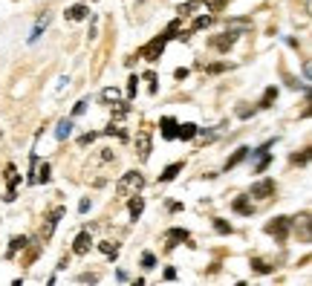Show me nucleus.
Returning <instances> with one entry per match:
<instances>
[{"label": "nucleus", "mask_w": 312, "mask_h": 286, "mask_svg": "<svg viewBox=\"0 0 312 286\" xmlns=\"http://www.w3.org/2000/svg\"><path fill=\"white\" fill-rule=\"evenodd\" d=\"M145 188V179H142V174H136V171H127L125 176L116 182V194L119 197H130V194H139V191Z\"/></svg>", "instance_id": "nucleus-1"}, {"label": "nucleus", "mask_w": 312, "mask_h": 286, "mask_svg": "<svg viewBox=\"0 0 312 286\" xmlns=\"http://www.w3.org/2000/svg\"><path fill=\"white\" fill-rule=\"evenodd\" d=\"M165 44H168V35L154 38L151 44H145V46L139 49V58H145V61H159V55L165 52Z\"/></svg>", "instance_id": "nucleus-2"}, {"label": "nucleus", "mask_w": 312, "mask_h": 286, "mask_svg": "<svg viewBox=\"0 0 312 286\" xmlns=\"http://www.w3.org/2000/svg\"><path fill=\"white\" fill-rule=\"evenodd\" d=\"M289 228H292V220H289V217H278L275 222H269V225H266V231H269V234H275L278 240H286Z\"/></svg>", "instance_id": "nucleus-3"}, {"label": "nucleus", "mask_w": 312, "mask_h": 286, "mask_svg": "<svg viewBox=\"0 0 312 286\" xmlns=\"http://www.w3.org/2000/svg\"><path fill=\"white\" fill-rule=\"evenodd\" d=\"M61 217H64V208H55V211L44 220V225H41V240H49V237H52V231H55V225H58Z\"/></svg>", "instance_id": "nucleus-4"}, {"label": "nucleus", "mask_w": 312, "mask_h": 286, "mask_svg": "<svg viewBox=\"0 0 312 286\" xmlns=\"http://www.w3.org/2000/svg\"><path fill=\"white\" fill-rule=\"evenodd\" d=\"M136 151H139V159L151 156V130H139V136H136Z\"/></svg>", "instance_id": "nucleus-5"}, {"label": "nucleus", "mask_w": 312, "mask_h": 286, "mask_svg": "<svg viewBox=\"0 0 312 286\" xmlns=\"http://www.w3.org/2000/svg\"><path fill=\"white\" fill-rule=\"evenodd\" d=\"M275 194V182L272 179H260L251 185V197H272Z\"/></svg>", "instance_id": "nucleus-6"}, {"label": "nucleus", "mask_w": 312, "mask_h": 286, "mask_svg": "<svg viewBox=\"0 0 312 286\" xmlns=\"http://www.w3.org/2000/svg\"><path fill=\"white\" fill-rule=\"evenodd\" d=\"M90 243H93L90 231H81V234L75 237V243H72V252H75V254H87V252H90Z\"/></svg>", "instance_id": "nucleus-7"}, {"label": "nucleus", "mask_w": 312, "mask_h": 286, "mask_svg": "<svg viewBox=\"0 0 312 286\" xmlns=\"http://www.w3.org/2000/svg\"><path fill=\"white\" fill-rule=\"evenodd\" d=\"M87 15H90V9H87L84 3H75V6L67 9V21H84Z\"/></svg>", "instance_id": "nucleus-8"}, {"label": "nucleus", "mask_w": 312, "mask_h": 286, "mask_svg": "<svg viewBox=\"0 0 312 286\" xmlns=\"http://www.w3.org/2000/svg\"><path fill=\"white\" fill-rule=\"evenodd\" d=\"M127 208H130V217H133V220H139V217H142V211H145V199L133 194V197H130V202H127Z\"/></svg>", "instance_id": "nucleus-9"}, {"label": "nucleus", "mask_w": 312, "mask_h": 286, "mask_svg": "<svg viewBox=\"0 0 312 286\" xmlns=\"http://www.w3.org/2000/svg\"><path fill=\"white\" fill-rule=\"evenodd\" d=\"M200 133V127L197 125H177V136L182 139V142H188V139H194Z\"/></svg>", "instance_id": "nucleus-10"}, {"label": "nucleus", "mask_w": 312, "mask_h": 286, "mask_svg": "<svg viewBox=\"0 0 312 286\" xmlns=\"http://www.w3.org/2000/svg\"><path fill=\"white\" fill-rule=\"evenodd\" d=\"M162 136H165V139H177V122H174L171 116L162 119Z\"/></svg>", "instance_id": "nucleus-11"}, {"label": "nucleus", "mask_w": 312, "mask_h": 286, "mask_svg": "<svg viewBox=\"0 0 312 286\" xmlns=\"http://www.w3.org/2000/svg\"><path fill=\"white\" fill-rule=\"evenodd\" d=\"M69 133H72V122H69V119H61V122H58V127H55V139H58V142H64Z\"/></svg>", "instance_id": "nucleus-12"}, {"label": "nucleus", "mask_w": 312, "mask_h": 286, "mask_svg": "<svg viewBox=\"0 0 312 286\" xmlns=\"http://www.w3.org/2000/svg\"><path fill=\"white\" fill-rule=\"evenodd\" d=\"M46 23H49V15H41L38 23H35V29H32V35H29V44H35V41L41 38V32L46 29Z\"/></svg>", "instance_id": "nucleus-13"}, {"label": "nucleus", "mask_w": 312, "mask_h": 286, "mask_svg": "<svg viewBox=\"0 0 312 286\" xmlns=\"http://www.w3.org/2000/svg\"><path fill=\"white\" fill-rule=\"evenodd\" d=\"M179 171H182V162H174V165H168V168L162 171V176H159V179H162V182H171Z\"/></svg>", "instance_id": "nucleus-14"}, {"label": "nucleus", "mask_w": 312, "mask_h": 286, "mask_svg": "<svg viewBox=\"0 0 312 286\" xmlns=\"http://www.w3.org/2000/svg\"><path fill=\"white\" fill-rule=\"evenodd\" d=\"M231 44H234V32H231V29L225 32V35H223V38H217V41H214V46H217L220 52H223V49H228V46H231Z\"/></svg>", "instance_id": "nucleus-15"}, {"label": "nucleus", "mask_w": 312, "mask_h": 286, "mask_svg": "<svg viewBox=\"0 0 312 286\" xmlns=\"http://www.w3.org/2000/svg\"><path fill=\"white\" fill-rule=\"evenodd\" d=\"M26 243H29V240H26L23 234H21V237H12V240H9V257L18 252V249H26Z\"/></svg>", "instance_id": "nucleus-16"}, {"label": "nucleus", "mask_w": 312, "mask_h": 286, "mask_svg": "<svg viewBox=\"0 0 312 286\" xmlns=\"http://www.w3.org/2000/svg\"><path fill=\"white\" fill-rule=\"evenodd\" d=\"M246 156H249V148H240V151H237L234 156H231L228 162H225V171H228V168H234V165H240V162H243Z\"/></svg>", "instance_id": "nucleus-17"}, {"label": "nucleus", "mask_w": 312, "mask_h": 286, "mask_svg": "<svg viewBox=\"0 0 312 286\" xmlns=\"http://www.w3.org/2000/svg\"><path fill=\"white\" fill-rule=\"evenodd\" d=\"M122 98V93L116 90V87H107V90H101V101L104 104H110V101H119Z\"/></svg>", "instance_id": "nucleus-18"}, {"label": "nucleus", "mask_w": 312, "mask_h": 286, "mask_svg": "<svg viewBox=\"0 0 312 286\" xmlns=\"http://www.w3.org/2000/svg\"><path fill=\"white\" fill-rule=\"evenodd\" d=\"M275 98H278V87H269V90L263 93V98H260V107H272Z\"/></svg>", "instance_id": "nucleus-19"}, {"label": "nucleus", "mask_w": 312, "mask_h": 286, "mask_svg": "<svg viewBox=\"0 0 312 286\" xmlns=\"http://www.w3.org/2000/svg\"><path fill=\"white\" fill-rule=\"evenodd\" d=\"M6 182H9V191H15V185H18V171H15V165L6 168Z\"/></svg>", "instance_id": "nucleus-20"}, {"label": "nucleus", "mask_w": 312, "mask_h": 286, "mask_svg": "<svg viewBox=\"0 0 312 286\" xmlns=\"http://www.w3.org/2000/svg\"><path fill=\"white\" fill-rule=\"evenodd\" d=\"M49 176H52V171H49V165L44 162V168H38V176H35V182H49Z\"/></svg>", "instance_id": "nucleus-21"}, {"label": "nucleus", "mask_w": 312, "mask_h": 286, "mask_svg": "<svg viewBox=\"0 0 312 286\" xmlns=\"http://www.w3.org/2000/svg\"><path fill=\"white\" fill-rule=\"evenodd\" d=\"M165 237H168V240H188V231L185 228H171Z\"/></svg>", "instance_id": "nucleus-22"}, {"label": "nucleus", "mask_w": 312, "mask_h": 286, "mask_svg": "<svg viewBox=\"0 0 312 286\" xmlns=\"http://www.w3.org/2000/svg\"><path fill=\"white\" fill-rule=\"evenodd\" d=\"M98 249L107 254V257H116V254H119V246H116V243H98Z\"/></svg>", "instance_id": "nucleus-23"}, {"label": "nucleus", "mask_w": 312, "mask_h": 286, "mask_svg": "<svg viewBox=\"0 0 312 286\" xmlns=\"http://www.w3.org/2000/svg\"><path fill=\"white\" fill-rule=\"evenodd\" d=\"M234 211H237V214H251V205L246 199H234Z\"/></svg>", "instance_id": "nucleus-24"}, {"label": "nucleus", "mask_w": 312, "mask_h": 286, "mask_svg": "<svg viewBox=\"0 0 312 286\" xmlns=\"http://www.w3.org/2000/svg\"><path fill=\"white\" fill-rule=\"evenodd\" d=\"M251 266H254V272H260V275H266V272H272V266H269L266 260H251Z\"/></svg>", "instance_id": "nucleus-25"}, {"label": "nucleus", "mask_w": 312, "mask_h": 286, "mask_svg": "<svg viewBox=\"0 0 312 286\" xmlns=\"http://www.w3.org/2000/svg\"><path fill=\"white\" fill-rule=\"evenodd\" d=\"M142 266H145V269H154V266H156V257L151 252H145V254H142Z\"/></svg>", "instance_id": "nucleus-26"}, {"label": "nucleus", "mask_w": 312, "mask_h": 286, "mask_svg": "<svg viewBox=\"0 0 312 286\" xmlns=\"http://www.w3.org/2000/svg\"><path fill=\"white\" fill-rule=\"evenodd\" d=\"M208 23H211V18H208V15H200V18L194 21V29H205Z\"/></svg>", "instance_id": "nucleus-27"}, {"label": "nucleus", "mask_w": 312, "mask_h": 286, "mask_svg": "<svg viewBox=\"0 0 312 286\" xmlns=\"http://www.w3.org/2000/svg\"><path fill=\"white\" fill-rule=\"evenodd\" d=\"M214 228H217L220 234H228V231H231V225H228L225 220H214Z\"/></svg>", "instance_id": "nucleus-28"}, {"label": "nucleus", "mask_w": 312, "mask_h": 286, "mask_svg": "<svg viewBox=\"0 0 312 286\" xmlns=\"http://www.w3.org/2000/svg\"><path fill=\"white\" fill-rule=\"evenodd\" d=\"M136 90H139V78L133 75V78H130V84H127V95H136Z\"/></svg>", "instance_id": "nucleus-29"}, {"label": "nucleus", "mask_w": 312, "mask_h": 286, "mask_svg": "<svg viewBox=\"0 0 312 286\" xmlns=\"http://www.w3.org/2000/svg\"><path fill=\"white\" fill-rule=\"evenodd\" d=\"M205 6L217 12V9H223V6H225V0H205Z\"/></svg>", "instance_id": "nucleus-30"}, {"label": "nucleus", "mask_w": 312, "mask_h": 286, "mask_svg": "<svg viewBox=\"0 0 312 286\" xmlns=\"http://www.w3.org/2000/svg\"><path fill=\"white\" fill-rule=\"evenodd\" d=\"M95 281H98L95 275H81V278H78V284H95Z\"/></svg>", "instance_id": "nucleus-31"}, {"label": "nucleus", "mask_w": 312, "mask_h": 286, "mask_svg": "<svg viewBox=\"0 0 312 286\" xmlns=\"http://www.w3.org/2000/svg\"><path fill=\"white\" fill-rule=\"evenodd\" d=\"M84 110H87V101H78V104H75V110H72V113H75V116H81V113H84Z\"/></svg>", "instance_id": "nucleus-32"}, {"label": "nucleus", "mask_w": 312, "mask_h": 286, "mask_svg": "<svg viewBox=\"0 0 312 286\" xmlns=\"http://www.w3.org/2000/svg\"><path fill=\"white\" fill-rule=\"evenodd\" d=\"M237 116H240V119H249L251 110H249V107H237Z\"/></svg>", "instance_id": "nucleus-33"}, {"label": "nucleus", "mask_w": 312, "mask_h": 286, "mask_svg": "<svg viewBox=\"0 0 312 286\" xmlns=\"http://www.w3.org/2000/svg\"><path fill=\"white\" fill-rule=\"evenodd\" d=\"M78 211H81V214L90 211V199H81V202H78Z\"/></svg>", "instance_id": "nucleus-34"}, {"label": "nucleus", "mask_w": 312, "mask_h": 286, "mask_svg": "<svg viewBox=\"0 0 312 286\" xmlns=\"http://www.w3.org/2000/svg\"><path fill=\"white\" fill-rule=\"evenodd\" d=\"M93 139H95V133H84V136H81V145H90Z\"/></svg>", "instance_id": "nucleus-35"}, {"label": "nucleus", "mask_w": 312, "mask_h": 286, "mask_svg": "<svg viewBox=\"0 0 312 286\" xmlns=\"http://www.w3.org/2000/svg\"><path fill=\"white\" fill-rule=\"evenodd\" d=\"M177 278V269H165V281H174Z\"/></svg>", "instance_id": "nucleus-36"}, {"label": "nucleus", "mask_w": 312, "mask_h": 286, "mask_svg": "<svg viewBox=\"0 0 312 286\" xmlns=\"http://www.w3.org/2000/svg\"><path fill=\"white\" fill-rule=\"evenodd\" d=\"M223 69H225L223 64H211V66H208V72H223Z\"/></svg>", "instance_id": "nucleus-37"}, {"label": "nucleus", "mask_w": 312, "mask_h": 286, "mask_svg": "<svg viewBox=\"0 0 312 286\" xmlns=\"http://www.w3.org/2000/svg\"><path fill=\"white\" fill-rule=\"evenodd\" d=\"M177 78H179V81H182V78H188V69H185V66H179V69H177Z\"/></svg>", "instance_id": "nucleus-38"}]
</instances>
